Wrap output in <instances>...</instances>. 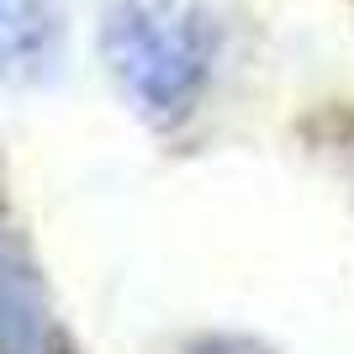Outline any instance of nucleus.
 <instances>
[{
  "label": "nucleus",
  "instance_id": "nucleus-3",
  "mask_svg": "<svg viewBox=\"0 0 354 354\" xmlns=\"http://www.w3.org/2000/svg\"><path fill=\"white\" fill-rule=\"evenodd\" d=\"M48 11L43 0H0V69H27L48 53Z\"/></svg>",
  "mask_w": 354,
  "mask_h": 354
},
{
  "label": "nucleus",
  "instance_id": "nucleus-1",
  "mask_svg": "<svg viewBox=\"0 0 354 354\" xmlns=\"http://www.w3.org/2000/svg\"><path fill=\"white\" fill-rule=\"evenodd\" d=\"M106 53L148 117L175 122L196 106L217 64V27L180 0H133L111 16Z\"/></svg>",
  "mask_w": 354,
  "mask_h": 354
},
{
  "label": "nucleus",
  "instance_id": "nucleus-2",
  "mask_svg": "<svg viewBox=\"0 0 354 354\" xmlns=\"http://www.w3.org/2000/svg\"><path fill=\"white\" fill-rule=\"evenodd\" d=\"M0 354H59L43 281L16 227L0 222Z\"/></svg>",
  "mask_w": 354,
  "mask_h": 354
}]
</instances>
